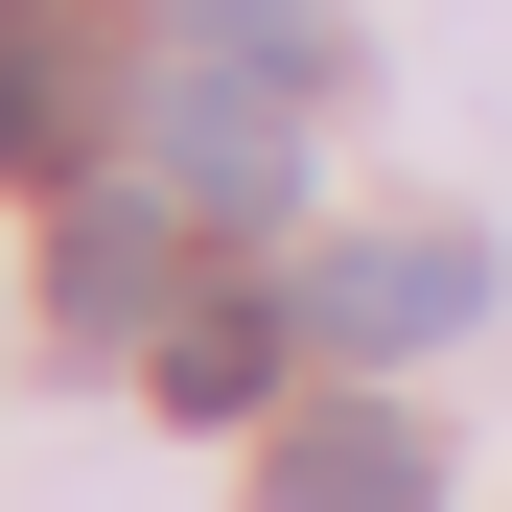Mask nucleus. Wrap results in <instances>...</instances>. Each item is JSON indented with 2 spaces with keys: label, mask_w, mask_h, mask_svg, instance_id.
<instances>
[{
  "label": "nucleus",
  "mask_w": 512,
  "mask_h": 512,
  "mask_svg": "<svg viewBox=\"0 0 512 512\" xmlns=\"http://www.w3.org/2000/svg\"><path fill=\"white\" fill-rule=\"evenodd\" d=\"M443 326H489V233H326L303 256V350L326 373H396Z\"/></svg>",
  "instance_id": "2"
},
{
  "label": "nucleus",
  "mask_w": 512,
  "mask_h": 512,
  "mask_svg": "<svg viewBox=\"0 0 512 512\" xmlns=\"http://www.w3.org/2000/svg\"><path fill=\"white\" fill-rule=\"evenodd\" d=\"M163 280H187V233H163V210H70V256H47V303L94 326V350H117V326H187Z\"/></svg>",
  "instance_id": "5"
},
{
  "label": "nucleus",
  "mask_w": 512,
  "mask_h": 512,
  "mask_svg": "<svg viewBox=\"0 0 512 512\" xmlns=\"http://www.w3.org/2000/svg\"><path fill=\"white\" fill-rule=\"evenodd\" d=\"M280 512H443V443L396 396H303L280 419Z\"/></svg>",
  "instance_id": "3"
},
{
  "label": "nucleus",
  "mask_w": 512,
  "mask_h": 512,
  "mask_svg": "<svg viewBox=\"0 0 512 512\" xmlns=\"http://www.w3.org/2000/svg\"><path fill=\"white\" fill-rule=\"evenodd\" d=\"M70 94H94V24H70V0H0V187L70 163Z\"/></svg>",
  "instance_id": "4"
},
{
  "label": "nucleus",
  "mask_w": 512,
  "mask_h": 512,
  "mask_svg": "<svg viewBox=\"0 0 512 512\" xmlns=\"http://www.w3.org/2000/svg\"><path fill=\"white\" fill-rule=\"evenodd\" d=\"M163 24H187V47H233V70H326V24H303V0H163Z\"/></svg>",
  "instance_id": "7"
},
{
  "label": "nucleus",
  "mask_w": 512,
  "mask_h": 512,
  "mask_svg": "<svg viewBox=\"0 0 512 512\" xmlns=\"http://www.w3.org/2000/svg\"><path fill=\"white\" fill-rule=\"evenodd\" d=\"M140 163H163V187H187V210H303V70H233V47H187V70H163V94H140Z\"/></svg>",
  "instance_id": "1"
},
{
  "label": "nucleus",
  "mask_w": 512,
  "mask_h": 512,
  "mask_svg": "<svg viewBox=\"0 0 512 512\" xmlns=\"http://www.w3.org/2000/svg\"><path fill=\"white\" fill-rule=\"evenodd\" d=\"M280 350H303L280 303H187V326H163V419H256V396H280Z\"/></svg>",
  "instance_id": "6"
}]
</instances>
